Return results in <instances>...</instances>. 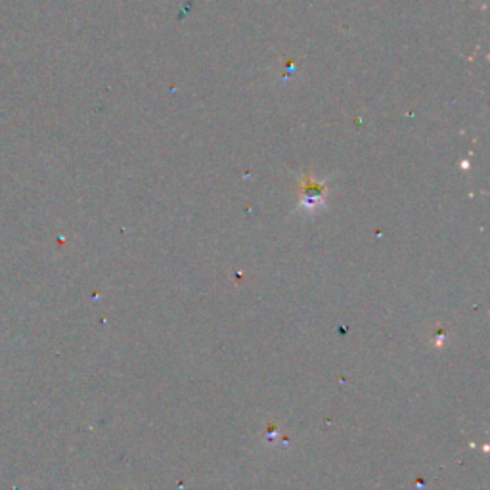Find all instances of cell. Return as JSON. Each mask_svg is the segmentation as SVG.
I'll use <instances>...</instances> for the list:
<instances>
[{"label":"cell","instance_id":"1","mask_svg":"<svg viewBox=\"0 0 490 490\" xmlns=\"http://www.w3.org/2000/svg\"><path fill=\"white\" fill-rule=\"evenodd\" d=\"M324 195L325 188L320 182H314L310 177L302 179V188H301V209L302 211H314V209H320L324 205Z\"/></svg>","mask_w":490,"mask_h":490}]
</instances>
